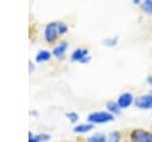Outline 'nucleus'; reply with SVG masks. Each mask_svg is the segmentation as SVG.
Instances as JSON below:
<instances>
[{
	"label": "nucleus",
	"mask_w": 152,
	"mask_h": 142,
	"mask_svg": "<svg viewBox=\"0 0 152 142\" xmlns=\"http://www.w3.org/2000/svg\"><path fill=\"white\" fill-rule=\"evenodd\" d=\"M88 122L91 124H100V123H108L114 121V115L106 112V111H96V112H91L89 113V116L87 117Z\"/></svg>",
	"instance_id": "1"
},
{
	"label": "nucleus",
	"mask_w": 152,
	"mask_h": 142,
	"mask_svg": "<svg viewBox=\"0 0 152 142\" xmlns=\"http://www.w3.org/2000/svg\"><path fill=\"white\" fill-rule=\"evenodd\" d=\"M129 137L131 142H152V132L141 128L133 129Z\"/></svg>",
	"instance_id": "2"
},
{
	"label": "nucleus",
	"mask_w": 152,
	"mask_h": 142,
	"mask_svg": "<svg viewBox=\"0 0 152 142\" xmlns=\"http://www.w3.org/2000/svg\"><path fill=\"white\" fill-rule=\"evenodd\" d=\"M59 32H58V23H50L45 26L44 29V38L46 42L49 43H53L56 42L57 37H58Z\"/></svg>",
	"instance_id": "3"
},
{
	"label": "nucleus",
	"mask_w": 152,
	"mask_h": 142,
	"mask_svg": "<svg viewBox=\"0 0 152 142\" xmlns=\"http://www.w3.org/2000/svg\"><path fill=\"white\" fill-rule=\"evenodd\" d=\"M134 104L140 110H152V95L150 93L139 95L134 99Z\"/></svg>",
	"instance_id": "4"
},
{
	"label": "nucleus",
	"mask_w": 152,
	"mask_h": 142,
	"mask_svg": "<svg viewBox=\"0 0 152 142\" xmlns=\"http://www.w3.org/2000/svg\"><path fill=\"white\" fill-rule=\"evenodd\" d=\"M133 101H134V97H133V94L131 92H124V93H121L119 95L118 100H116V103H118V105H119V107L121 110L129 107L133 104Z\"/></svg>",
	"instance_id": "5"
},
{
	"label": "nucleus",
	"mask_w": 152,
	"mask_h": 142,
	"mask_svg": "<svg viewBox=\"0 0 152 142\" xmlns=\"http://www.w3.org/2000/svg\"><path fill=\"white\" fill-rule=\"evenodd\" d=\"M87 56H89V50L88 49H86V48H77L76 50H74L72 53H71V56H70V58H71V61H74V62H82V60L83 58H86Z\"/></svg>",
	"instance_id": "6"
},
{
	"label": "nucleus",
	"mask_w": 152,
	"mask_h": 142,
	"mask_svg": "<svg viewBox=\"0 0 152 142\" xmlns=\"http://www.w3.org/2000/svg\"><path fill=\"white\" fill-rule=\"evenodd\" d=\"M68 47H69V43H68V42H65V41L61 42L58 45H56V47L53 48V50H52L53 56H55V57H57V58H61V57L65 54V51H66Z\"/></svg>",
	"instance_id": "7"
},
{
	"label": "nucleus",
	"mask_w": 152,
	"mask_h": 142,
	"mask_svg": "<svg viewBox=\"0 0 152 142\" xmlns=\"http://www.w3.org/2000/svg\"><path fill=\"white\" fill-rule=\"evenodd\" d=\"M93 129H94V124L88 123V124H78V125L74 126L72 131L77 132V134H86V132H88V131H90Z\"/></svg>",
	"instance_id": "8"
},
{
	"label": "nucleus",
	"mask_w": 152,
	"mask_h": 142,
	"mask_svg": "<svg viewBox=\"0 0 152 142\" xmlns=\"http://www.w3.org/2000/svg\"><path fill=\"white\" fill-rule=\"evenodd\" d=\"M107 110H108V112L109 113H112V115H120L121 113V109L119 107V105H118V103L116 101H114V100H109V101H107Z\"/></svg>",
	"instance_id": "9"
},
{
	"label": "nucleus",
	"mask_w": 152,
	"mask_h": 142,
	"mask_svg": "<svg viewBox=\"0 0 152 142\" xmlns=\"http://www.w3.org/2000/svg\"><path fill=\"white\" fill-rule=\"evenodd\" d=\"M51 57V53L48 51V50H39L36 55V61L37 62H45V61H49Z\"/></svg>",
	"instance_id": "10"
},
{
	"label": "nucleus",
	"mask_w": 152,
	"mask_h": 142,
	"mask_svg": "<svg viewBox=\"0 0 152 142\" xmlns=\"http://www.w3.org/2000/svg\"><path fill=\"white\" fill-rule=\"evenodd\" d=\"M118 42H119V37L115 36V37H112V38H106V39H103V41H102V44L106 45V47L113 48V47H115V45L118 44Z\"/></svg>",
	"instance_id": "11"
},
{
	"label": "nucleus",
	"mask_w": 152,
	"mask_h": 142,
	"mask_svg": "<svg viewBox=\"0 0 152 142\" xmlns=\"http://www.w3.org/2000/svg\"><path fill=\"white\" fill-rule=\"evenodd\" d=\"M108 142H121V135L118 130H114L108 136Z\"/></svg>",
	"instance_id": "12"
},
{
	"label": "nucleus",
	"mask_w": 152,
	"mask_h": 142,
	"mask_svg": "<svg viewBox=\"0 0 152 142\" xmlns=\"http://www.w3.org/2000/svg\"><path fill=\"white\" fill-rule=\"evenodd\" d=\"M141 8L145 13L152 14V0H145L144 2H141Z\"/></svg>",
	"instance_id": "13"
},
{
	"label": "nucleus",
	"mask_w": 152,
	"mask_h": 142,
	"mask_svg": "<svg viewBox=\"0 0 152 142\" xmlns=\"http://www.w3.org/2000/svg\"><path fill=\"white\" fill-rule=\"evenodd\" d=\"M88 142H106V135L103 134H95L94 136H90L88 138Z\"/></svg>",
	"instance_id": "14"
},
{
	"label": "nucleus",
	"mask_w": 152,
	"mask_h": 142,
	"mask_svg": "<svg viewBox=\"0 0 152 142\" xmlns=\"http://www.w3.org/2000/svg\"><path fill=\"white\" fill-rule=\"evenodd\" d=\"M65 117H66V118L70 121V123H72V124H74V123H76V122L78 121V118H80V117H78V115H77L76 112H74V111L66 112V113H65Z\"/></svg>",
	"instance_id": "15"
},
{
	"label": "nucleus",
	"mask_w": 152,
	"mask_h": 142,
	"mask_svg": "<svg viewBox=\"0 0 152 142\" xmlns=\"http://www.w3.org/2000/svg\"><path fill=\"white\" fill-rule=\"evenodd\" d=\"M66 31H68V25L65 23L59 21L58 23V32H59V35H64V33H66Z\"/></svg>",
	"instance_id": "16"
},
{
	"label": "nucleus",
	"mask_w": 152,
	"mask_h": 142,
	"mask_svg": "<svg viewBox=\"0 0 152 142\" xmlns=\"http://www.w3.org/2000/svg\"><path fill=\"white\" fill-rule=\"evenodd\" d=\"M36 137H37V140H38L39 142H45V141H49V140L51 138V136H50L49 134H39V135H37Z\"/></svg>",
	"instance_id": "17"
},
{
	"label": "nucleus",
	"mask_w": 152,
	"mask_h": 142,
	"mask_svg": "<svg viewBox=\"0 0 152 142\" xmlns=\"http://www.w3.org/2000/svg\"><path fill=\"white\" fill-rule=\"evenodd\" d=\"M28 142H39V141L37 140L36 136H33L32 132H30V134H28Z\"/></svg>",
	"instance_id": "18"
},
{
	"label": "nucleus",
	"mask_w": 152,
	"mask_h": 142,
	"mask_svg": "<svg viewBox=\"0 0 152 142\" xmlns=\"http://www.w3.org/2000/svg\"><path fill=\"white\" fill-rule=\"evenodd\" d=\"M146 81H147V84H148L150 86H152V75H148L147 79H146Z\"/></svg>",
	"instance_id": "19"
},
{
	"label": "nucleus",
	"mask_w": 152,
	"mask_h": 142,
	"mask_svg": "<svg viewBox=\"0 0 152 142\" xmlns=\"http://www.w3.org/2000/svg\"><path fill=\"white\" fill-rule=\"evenodd\" d=\"M28 67H30V68H28V69H30V72H32V70L34 69V66H33V62H32V61H30V62H28Z\"/></svg>",
	"instance_id": "20"
},
{
	"label": "nucleus",
	"mask_w": 152,
	"mask_h": 142,
	"mask_svg": "<svg viewBox=\"0 0 152 142\" xmlns=\"http://www.w3.org/2000/svg\"><path fill=\"white\" fill-rule=\"evenodd\" d=\"M30 115H32V116L34 117V116H37V111H34V110H31V111H30Z\"/></svg>",
	"instance_id": "21"
},
{
	"label": "nucleus",
	"mask_w": 152,
	"mask_h": 142,
	"mask_svg": "<svg viewBox=\"0 0 152 142\" xmlns=\"http://www.w3.org/2000/svg\"><path fill=\"white\" fill-rule=\"evenodd\" d=\"M133 4H135V5H139V4H140V0H133Z\"/></svg>",
	"instance_id": "22"
},
{
	"label": "nucleus",
	"mask_w": 152,
	"mask_h": 142,
	"mask_svg": "<svg viewBox=\"0 0 152 142\" xmlns=\"http://www.w3.org/2000/svg\"><path fill=\"white\" fill-rule=\"evenodd\" d=\"M148 93H150V94H151V95H152V89H151V91H150V92H148Z\"/></svg>",
	"instance_id": "23"
}]
</instances>
